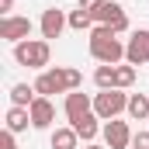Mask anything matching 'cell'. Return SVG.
Here are the masks:
<instances>
[{"label":"cell","mask_w":149,"mask_h":149,"mask_svg":"<svg viewBox=\"0 0 149 149\" xmlns=\"http://www.w3.org/2000/svg\"><path fill=\"white\" fill-rule=\"evenodd\" d=\"M31 87L38 90V97H49V94H73V90L83 87V73L73 70V66H52V70H42Z\"/></svg>","instance_id":"cell-1"},{"label":"cell","mask_w":149,"mask_h":149,"mask_svg":"<svg viewBox=\"0 0 149 149\" xmlns=\"http://www.w3.org/2000/svg\"><path fill=\"white\" fill-rule=\"evenodd\" d=\"M90 56L104 66H118L125 59V42L114 35L108 24H94L90 28Z\"/></svg>","instance_id":"cell-2"},{"label":"cell","mask_w":149,"mask_h":149,"mask_svg":"<svg viewBox=\"0 0 149 149\" xmlns=\"http://www.w3.org/2000/svg\"><path fill=\"white\" fill-rule=\"evenodd\" d=\"M49 56H52V49H49L45 38H24V42L14 45V63L17 66H28V70H45L49 66Z\"/></svg>","instance_id":"cell-3"},{"label":"cell","mask_w":149,"mask_h":149,"mask_svg":"<svg viewBox=\"0 0 149 149\" xmlns=\"http://www.w3.org/2000/svg\"><path fill=\"white\" fill-rule=\"evenodd\" d=\"M121 111H128V94L125 90H101V94H94V114L101 118V121H114Z\"/></svg>","instance_id":"cell-4"},{"label":"cell","mask_w":149,"mask_h":149,"mask_svg":"<svg viewBox=\"0 0 149 149\" xmlns=\"http://www.w3.org/2000/svg\"><path fill=\"white\" fill-rule=\"evenodd\" d=\"M125 63L128 66H149V28L132 31V38L125 42Z\"/></svg>","instance_id":"cell-5"},{"label":"cell","mask_w":149,"mask_h":149,"mask_svg":"<svg viewBox=\"0 0 149 149\" xmlns=\"http://www.w3.org/2000/svg\"><path fill=\"white\" fill-rule=\"evenodd\" d=\"M101 135H104V146L108 149H132V135L135 132L128 128V121H118L114 118V121H104V132Z\"/></svg>","instance_id":"cell-6"},{"label":"cell","mask_w":149,"mask_h":149,"mask_svg":"<svg viewBox=\"0 0 149 149\" xmlns=\"http://www.w3.org/2000/svg\"><path fill=\"white\" fill-rule=\"evenodd\" d=\"M31 35V21L28 17H17V14H10V17H0V38L3 42H24V38Z\"/></svg>","instance_id":"cell-7"},{"label":"cell","mask_w":149,"mask_h":149,"mask_svg":"<svg viewBox=\"0 0 149 149\" xmlns=\"http://www.w3.org/2000/svg\"><path fill=\"white\" fill-rule=\"evenodd\" d=\"M38 28H42V38L49 42V38H59V35H63V28H70V17H66L59 7H49V10H42Z\"/></svg>","instance_id":"cell-8"},{"label":"cell","mask_w":149,"mask_h":149,"mask_svg":"<svg viewBox=\"0 0 149 149\" xmlns=\"http://www.w3.org/2000/svg\"><path fill=\"white\" fill-rule=\"evenodd\" d=\"M63 111H66V118H70V125H73L76 118H83V114L94 111V97H90V94H80V90H73V94H66Z\"/></svg>","instance_id":"cell-9"},{"label":"cell","mask_w":149,"mask_h":149,"mask_svg":"<svg viewBox=\"0 0 149 149\" xmlns=\"http://www.w3.org/2000/svg\"><path fill=\"white\" fill-rule=\"evenodd\" d=\"M90 17H94V24H108V28H111L118 17H125V10H121V3H114V0H97V3L90 7Z\"/></svg>","instance_id":"cell-10"},{"label":"cell","mask_w":149,"mask_h":149,"mask_svg":"<svg viewBox=\"0 0 149 149\" xmlns=\"http://www.w3.org/2000/svg\"><path fill=\"white\" fill-rule=\"evenodd\" d=\"M28 111H31V128H49L56 121V104L49 97H35V104Z\"/></svg>","instance_id":"cell-11"},{"label":"cell","mask_w":149,"mask_h":149,"mask_svg":"<svg viewBox=\"0 0 149 149\" xmlns=\"http://www.w3.org/2000/svg\"><path fill=\"white\" fill-rule=\"evenodd\" d=\"M73 128H76V135H80L83 142H94V139H97V132H104V128H101V118H97L94 111L83 114V118H76Z\"/></svg>","instance_id":"cell-12"},{"label":"cell","mask_w":149,"mask_h":149,"mask_svg":"<svg viewBox=\"0 0 149 149\" xmlns=\"http://www.w3.org/2000/svg\"><path fill=\"white\" fill-rule=\"evenodd\" d=\"M28 125H31V111H28V108L10 104V111H7V128L17 135V132H28Z\"/></svg>","instance_id":"cell-13"},{"label":"cell","mask_w":149,"mask_h":149,"mask_svg":"<svg viewBox=\"0 0 149 149\" xmlns=\"http://www.w3.org/2000/svg\"><path fill=\"white\" fill-rule=\"evenodd\" d=\"M128 118L132 121H149V97L146 94H128Z\"/></svg>","instance_id":"cell-14"},{"label":"cell","mask_w":149,"mask_h":149,"mask_svg":"<svg viewBox=\"0 0 149 149\" xmlns=\"http://www.w3.org/2000/svg\"><path fill=\"white\" fill-rule=\"evenodd\" d=\"M35 97H38V90L28 87V83H14L10 87V104H17V108H31Z\"/></svg>","instance_id":"cell-15"},{"label":"cell","mask_w":149,"mask_h":149,"mask_svg":"<svg viewBox=\"0 0 149 149\" xmlns=\"http://www.w3.org/2000/svg\"><path fill=\"white\" fill-rule=\"evenodd\" d=\"M80 142V135H76L73 125H66V128H56L52 132V149H76Z\"/></svg>","instance_id":"cell-16"},{"label":"cell","mask_w":149,"mask_h":149,"mask_svg":"<svg viewBox=\"0 0 149 149\" xmlns=\"http://www.w3.org/2000/svg\"><path fill=\"white\" fill-rule=\"evenodd\" d=\"M94 87H97V90H114V87H118L114 66H104V63H101V66L94 70Z\"/></svg>","instance_id":"cell-17"},{"label":"cell","mask_w":149,"mask_h":149,"mask_svg":"<svg viewBox=\"0 0 149 149\" xmlns=\"http://www.w3.org/2000/svg\"><path fill=\"white\" fill-rule=\"evenodd\" d=\"M70 28H73V31H87V28H94V17H90V10H83V7L70 10Z\"/></svg>","instance_id":"cell-18"},{"label":"cell","mask_w":149,"mask_h":149,"mask_svg":"<svg viewBox=\"0 0 149 149\" xmlns=\"http://www.w3.org/2000/svg\"><path fill=\"white\" fill-rule=\"evenodd\" d=\"M114 80H118V90H128L132 83H135V66H114Z\"/></svg>","instance_id":"cell-19"},{"label":"cell","mask_w":149,"mask_h":149,"mask_svg":"<svg viewBox=\"0 0 149 149\" xmlns=\"http://www.w3.org/2000/svg\"><path fill=\"white\" fill-rule=\"evenodd\" d=\"M132 149H149V128H139L132 135Z\"/></svg>","instance_id":"cell-20"},{"label":"cell","mask_w":149,"mask_h":149,"mask_svg":"<svg viewBox=\"0 0 149 149\" xmlns=\"http://www.w3.org/2000/svg\"><path fill=\"white\" fill-rule=\"evenodd\" d=\"M0 149H17V142H14V132H10V128H3V135H0Z\"/></svg>","instance_id":"cell-21"},{"label":"cell","mask_w":149,"mask_h":149,"mask_svg":"<svg viewBox=\"0 0 149 149\" xmlns=\"http://www.w3.org/2000/svg\"><path fill=\"white\" fill-rule=\"evenodd\" d=\"M0 14L10 17V14H14V0H0Z\"/></svg>","instance_id":"cell-22"},{"label":"cell","mask_w":149,"mask_h":149,"mask_svg":"<svg viewBox=\"0 0 149 149\" xmlns=\"http://www.w3.org/2000/svg\"><path fill=\"white\" fill-rule=\"evenodd\" d=\"M76 3H80V7H83V10H90V7H94V3H97V0H76Z\"/></svg>","instance_id":"cell-23"},{"label":"cell","mask_w":149,"mask_h":149,"mask_svg":"<svg viewBox=\"0 0 149 149\" xmlns=\"http://www.w3.org/2000/svg\"><path fill=\"white\" fill-rule=\"evenodd\" d=\"M87 149H104V146H97V142H87Z\"/></svg>","instance_id":"cell-24"}]
</instances>
